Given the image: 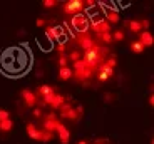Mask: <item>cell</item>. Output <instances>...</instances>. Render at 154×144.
<instances>
[{"instance_id": "24", "label": "cell", "mask_w": 154, "mask_h": 144, "mask_svg": "<svg viewBox=\"0 0 154 144\" xmlns=\"http://www.w3.org/2000/svg\"><path fill=\"white\" fill-rule=\"evenodd\" d=\"M57 64H59V69H60V67H67V64H69V60H67V57H66V55H59V59H57Z\"/></svg>"}, {"instance_id": "33", "label": "cell", "mask_w": 154, "mask_h": 144, "mask_svg": "<svg viewBox=\"0 0 154 144\" xmlns=\"http://www.w3.org/2000/svg\"><path fill=\"white\" fill-rule=\"evenodd\" d=\"M147 104H149L151 107L154 106V94H152V92H149V97H147Z\"/></svg>"}, {"instance_id": "16", "label": "cell", "mask_w": 154, "mask_h": 144, "mask_svg": "<svg viewBox=\"0 0 154 144\" xmlns=\"http://www.w3.org/2000/svg\"><path fill=\"white\" fill-rule=\"evenodd\" d=\"M129 51L132 52V54H143L144 52V45L139 40H132L131 44H129Z\"/></svg>"}, {"instance_id": "15", "label": "cell", "mask_w": 154, "mask_h": 144, "mask_svg": "<svg viewBox=\"0 0 154 144\" xmlns=\"http://www.w3.org/2000/svg\"><path fill=\"white\" fill-rule=\"evenodd\" d=\"M59 79H60V81H70V79H72V69H70L69 66L60 67V69H59Z\"/></svg>"}, {"instance_id": "12", "label": "cell", "mask_w": 154, "mask_h": 144, "mask_svg": "<svg viewBox=\"0 0 154 144\" xmlns=\"http://www.w3.org/2000/svg\"><path fill=\"white\" fill-rule=\"evenodd\" d=\"M37 94L40 96V97H47V96H54V86H49V84H42V86H38L37 89Z\"/></svg>"}, {"instance_id": "35", "label": "cell", "mask_w": 154, "mask_h": 144, "mask_svg": "<svg viewBox=\"0 0 154 144\" xmlns=\"http://www.w3.org/2000/svg\"><path fill=\"white\" fill-rule=\"evenodd\" d=\"M77 144H87V141H84V139H82V141H79Z\"/></svg>"}, {"instance_id": "17", "label": "cell", "mask_w": 154, "mask_h": 144, "mask_svg": "<svg viewBox=\"0 0 154 144\" xmlns=\"http://www.w3.org/2000/svg\"><path fill=\"white\" fill-rule=\"evenodd\" d=\"M126 27L129 29L132 34H139V32H143V30H141V23H139V20H129V22H126Z\"/></svg>"}, {"instance_id": "25", "label": "cell", "mask_w": 154, "mask_h": 144, "mask_svg": "<svg viewBox=\"0 0 154 144\" xmlns=\"http://www.w3.org/2000/svg\"><path fill=\"white\" fill-rule=\"evenodd\" d=\"M85 69V64H84V60H77V62H74V72H77V70H84Z\"/></svg>"}, {"instance_id": "34", "label": "cell", "mask_w": 154, "mask_h": 144, "mask_svg": "<svg viewBox=\"0 0 154 144\" xmlns=\"http://www.w3.org/2000/svg\"><path fill=\"white\" fill-rule=\"evenodd\" d=\"M37 25H38V27H45V25H47L45 19H42V17H40V19H37Z\"/></svg>"}, {"instance_id": "6", "label": "cell", "mask_w": 154, "mask_h": 144, "mask_svg": "<svg viewBox=\"0 0 154 144\" xmlns=\"http://www.w3.org/2000/svg\"><path fill=\"white\" fill-rule=\"evenodd\" d=\"M20 96H22L25 106H29V107H37V94L35 92H32L30 89H23V90H20Z\"/></svg>"}, {"instance_id": "9", "label": "cell", "mask_w": 154, "mask_h": 144, "mask_svg": "<svg viewBox=\"0 0 154 144\" xmlns=\"http://www.w3.org/2000/svg\"><path fill=\"white\" fill-rule=\"evenodd\" d=\"M139 42L144 45V49L146 47H152V44H154V37H152V34H151L149 30H143V32H139Z\"/></svg>"}, {"instance_id": "8", "label": "cell", "mask_w": 154, "mask_h": 144, "mask_svg": "<svg viewBox=\"0 0 154 144\" xmlns=\"http://www.w3.org/2000/svg\"><path fill=\"white\" fill-rule=\"evenodd\" d=\"M77 42H79V45H81V49L84 52L89 51V49H92V45H94V40H92V37H91L89 34H79Z\"/></svg>"}, {"instance_id": "22", "label": "cell", "mask_w": 154, "mask_h": 144, "mask_svg": "<svg viewBox=\"0 0 154 144\" xmlns=\"http://www.w3.org/2000/svg\"><path fill=\"white\" fill-rule=\"evenodd\" d=\"M55 5H57V0H44L42 2V7L47 8V10H49V8H54Z\"/></svg>"}, {"instance_id": "32", "label": "cell", "mask_w": 154, "mask_h": 144, "mask_svg": "<svg viewBox=\"0 0 154 144\" xmlns=\"http://www.w3.org/2000/svg\"><path fill=\"white\" fill-rule=\"evenodd\" d=\"M32 116H34V117H40V116H42V109H40V107H34Z\"/></svg>"}, {"instance_id": "28", "label": "cell", "mask_w": 154, "mask_h": 144, "mask_svg": "<svg viewBox=\"0 0 154 144\" xmlns=\"http://www.w3.org/2000/svg\"><path fill=\"white\" fill-rule=\"evenodd\" d=\"M10 119V112L7 109H0V121H7Z\"/></svg>"}, {"instance_id": "3", "label": "cell", "mask_w": 154, "mask_h": 144, "mask_svg": "<svg viewBox=\"0 0 154 144\" xmlns=\"http://www.w3.org/2000/svg\"><path fill=\"white\" fill-rule=\"evenodd\" d=\"M85 8H84V2L82 0H69V2H66V4L62 5V12L64 14H67V15H79V14H82Z\"/></svg>"}, {"instance_id": "27", "label": "cell", "mask_w": 154, "mask_h": 144, "mask_svg": "<svg viewBox=\"0 0 154 144\" xmlns=\"http://www.w3.org/2000/svg\"><path fill=\"white\" fill-rule=\"evenodd\" d=\"M66 49H67V45L64 42H59L57 45H55V51L59 52V55H64V52H66Z\"/></svg>"}, {"instance_id": "14", "label": "cell", "mask_w": 154, "mask_h": 144, "mask_svg": "<svg viewBox=\"0 0 154 144\" xmlns=\"http://www.w3.org/2000/svg\"><path fill=\"white\" fill-rule=\"evenodd\" d=\"M25 129H27V134H29V137H30V139L38 141V137H40V131H38V129L35 127L32 122H29V124L25 126Z\"/></svg>"}, {"instance_id": "5", "label": "cell", "mask_w": 154, "mask_h": 144, "mask_svg": "<svg viewBox=\"0 0 154 144\" xmlns=\"http://www.w3.org/2000/svg\"><path fill=\"white\" fill-rule=\"evenodd\" d=\"M89 27L92 29V30H96L99 35L106 34V32H111V25L106 22V19H100V17H94L91 20V23H89Z\"/></svg>"}, {"instance_id": "2", "label": "cell", "mask_w": 154, "mask_h": 144, "mask_svg": "<svg viewBox=\"0 0 154 144\" xmlns=\"http://www.w3.org/2000/svg\"><path fill=\"white\" fill-rule=\"evenodd\" d=\"M44 34L50 42H64L66 44V32L62 30L60 27H52V25H45L44 29Z\"/></svg>"}, {"instance_id": "18", "label": "cell", "mask_w": 154, "mask_h": 144, "mask_svg": "<svg viewBox=\"0 0 154 144\" xmlns=\"http://www.w3.org/2000/svg\"><path fill=\"white\" fill-rule=\"evenodd\" d=\"M12 129H14V121H12V119L0 121V131H2V133H10Z\"/></svg>"}, {"instance_id": "4", "label": "cell", "mask_w": 154, "mask_h": 144, "mask_svg": "<svg viewBox=\"0 0 154 144\" xmlns=\"http://www.w3.org/2000/svg\"><path fill=\"white\" fill-rule=\"evenodd\" d=\"M60 124V121H59V117L55 112H49L47 114V117L44 119V129L42 131H47V133L54 134L55 131H57V126Z\"/></svg>"}, {"instance_id": "20", "label": "cell", "mask_w": 154, "mask_h": 144, "mask_svg": "<svg viewBox=\"0 0 154 144\" xmlns=\"http://www.w3.org/2000/svg\"><path fill=\"white\" fill-rule=\"evenodd\" d=\"M111 35H112V40H116V42H121V40H124V37H126L124 30H121V29H117V30L111 32Z\"/></svg>"}, {"instance_id": "31", "label": "cell", "mask_w": 154, "mask_h": 144, "mask_svg": "<svg viewBox=\"0 0 154 144\" xmlns=\"http://www.w3.org/2000/svg\"><path fill=\"white\" fill-rule=\"evenodd\" d=\"M96 7V2L94 0H85L84 2V8H94Z\"/></svg>"}, {"instance_id": "19", "label": "cell", "mask_w": 154, "mask_h": 144, "mask_svg": "<svg viewBox=\"0 0 154 144\" xmlns=\"http://www.w3.org/2000/svg\"><path fill=\"white\" fill-rule=\"evenodd\" d=\"M54 139V134L47 133V131H40V137H38V142H50Z\"/></svg>"}, {"instance_id": "10", "label": "cell", "mask_w": 154, "mask_h": 144, "mask_svg": "<svg viewBox=\"0 0 154 144\" xmlns=\"http://www.w3.org/2000/svg\"><path fill=\"white\" fill-rule=\"evenodd\" d=\"M106 22H107L109 25H111V23H119L121 22V15H119V12H117V8H116V7H109L107 8Z\"/></svg>"}, {"instance_id": "21", "label": "cell", "mask_w": 154, "mask_h": 144, "mask_svg": "<svg viewBox=\"0 0 154 144\" xmlns=\"http://www.w3.org/2000/svg\"><path fill=\"white\" fill-rule=\"evenodd\" d=\"M67 60H72V62H77V60H81V52L79 51H72L67 57Z\"/></svg>"}, {"instance_id": "7", "label": "cell", "mask_w": 154, "mask_h": 144, "mask_svg": "<svg viewBox=\"0 0 154 144\" xmlns=\"http://www.w3.org/2000/svg\"><path fill=\"white\" fill-rule=\"evenodd\" d=\"M114 75V69H111V67H107L104 62L99 66V74H97V81L99 82H106L109 81V79Z\"/></svg>"}, {"instance_id": "29", "label": "cell", "mask_w": 154, "mask_h": 144, "mask_svg": "<svg viewBox=\"0 0 154 144\" xmlns=\"http://www.w3.org/2000/svg\"><path fill=\"white\" fill-rule=\"evenodd\" d=\"M139 23H141V30H147V29L151 27V22L147 19H143V20H139Z\"/></svg>"}, {"instance_id": "23", "label": "cell", "mask_w": 154, "mask_h": 144, "mask_svg": "<svg viewBox=\"0 0 154 144\" xmlns=\"http://www.w3.org/2000/svg\"><path fill=\"white\" fill-rule=\"evenodd\" d=\"M99 37H100V40H102L104 44H111V42H112V35H111V32H106V34H100Z\"/></svg>"}, {"instance_id": "13", "label": "cell", "mask_w": 154, "mask_h": 144, "mask_svg": "<svg viewBox=\"0 0 154 144\" xmlns=\"http://www.w3.org/2000/svg\"><path fill=\"white\" fill-rule=\"evenodd\" d=\"M66 102V96H62V94H54V97H52V101H50V107L52 109H59L62 104Z\"/></svg>"}, {"instance_id": "11", "label": "cell", "mask_w": 154, "mask_h": 144, "mask_svg": "<svg viewBox=\"0 0 154 144\" xmlns=\"http://www.w3.org/2000/svg\"><path fill=\"white\" fill-rule=\"evenodd\" d=\"M55 133L59 134V139H60L62 144H69V141H70V133H69V129L62 124V122L57 126V131H55Z\"/></svg>"}, {"instance_id": "36", "label": "cell", "mask_w": 154, "mask_h": 144, "mask_svg": "<svg viewBox=\"0 0 154 144\" xmlns=\"http://www.w3.org/2000/svg\"><path fill=\"white\" fill-rule=\"evenodd\" d=\"M96 144H104V142H100V141H99V142H96Z\"/></svg>"}, {"instance_id": "26", "label": "cell", "mask_w": 154, "mask_h": 144, "mask_svg": "<svg viewBox=\"0 0 154 144\" xmlns=\"http://www.w3.org/2000/svg\"><path fill=\"white\" fill-rule=\"evenodd\" d=\"M104 64L107 67H111V69H116V67H117V60H116V57H109Z\"/></svg>"}, {"instance_id": "30", "label": "cell", "mask_w": 154, "mask_h": 144, "mask_svg": "<svg viewBox=\"0 0 154 144\" xmlns=\"http://www.w3.org/2000/svg\"><path fill=\"white\" fill-rule=\"evenodd\" d=\"M102 99H104V102H107V104H109V102H112L116 99V96H114V94H111V92H106L104 96H102Z\"/></svg>"}, {"instance_id": "1", "label": "cell", "mask_w": 154, "mask_h": 144, "mask_svg": "<svg viewBox=\"0 0 154 144\" xmlns=\"http://www.w3.org/2000/svg\"><path fill=\"white\" fill-rule=\"evenodd\" d=\"M70 29L77 30L79 34H87L89 32V19L84 15V14H79V15H74L69 22Z\"/></svg>"}]
</instances>
